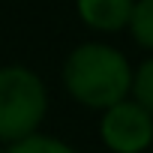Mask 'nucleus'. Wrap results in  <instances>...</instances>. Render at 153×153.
Returning <instances> with one entry per match:
<instances>
[{
    "label": "nucleus",
    "mask_w": 153,
    "mask_h": 153,
    "mask_svg": "<svg viewBox=\"0 0 153 153\" xmlns=\"http://www.w3.org/2000/svg\"><path fill=\"white\" fill-rule=\"evenodd\" d=\"M63 84L75 102L105 111L129 96L132 66L117 48L105 42H84L63 60Z\"/></svg>",
    "instance_id": "nucleus-1"
},
{
    "label": "nucleus",
    "mask_w": 153,
    "mask_h": 153,
    "mask_svg": "<svg viewBox=\"0 0 153 153\" xmlns=\"http://www.w3.org/2000/svg\"><path fill=\"white\" fill-rule=\"evenodd\" d=\"M48 111V90L27 66H0V141L15 144L36 135Z\"/></svg>",
    "instance_id": "nucleus-2"
},
{
    "label": "nucleus",
    "mask_w": 153,
    "mask_h": 153,
    "mask_svg": "<svg viewBox=\"0 0 153 153\" xmlns=\"http://www.w3.org/2000/svg\"><path fill=\"white\" fill-rule=\"evenodd\" d=\"M99 135L111 153H144L153 144V114L126 96L102 111Z\"/></svg>",
    "instance_id": "nucleus-3"
},
{
    "label": "nucleus",
    "mask_w": 153,
    "mask_h": 153,
    "mask_svg": "<svg viewBox=\"0 0 153 153\" xmlns=\"http://www.w3.org/2000/svg\"><path fill=\"white\" fill-rule=\"evenodd\" d=\"M135 0H75L78 18L99 33H117L123 27H129V15H132Z\"/></svg>",
    "instance_id": "nucleus-4"
},
{
    "label": "nucleus",
    "mask_w": 153,
    "mask_h": 153,
    "mask_svg": "<svg viewBox=\"0 0 153 153\" xmlns=\"http://www.w3.org/2000/svg\"><path fill=\"white\" fill-rule=\"evenodd\" d=\"M129 30L141 48L153 51V0H135L129 15Z\"/></svg>",
    "instance_id": "nucleus-5"
},
{
    "label": "nucleus",
    "mask_w": 153,
    "mask_h": 153,
    "mask_svg": "<svg viewBox=\"0 0 153 153\" xmlns=\"http://www.w3.org/2000/svg\"><path fill=\"white\" fill-rule=\"evenodd\" d=\"M3 153H78L75 147H69L66 141H60V138H51V135H30V138H24V141H15V144H9Z\"/></svg>",
    "instance_id": "nucleus-6"
},
{
    "label": "nucleus",
    "mask_w": 153,
    "mask_h": 153,
    "mask_svg": "<svg viewBox=\"0 0 153 153\" xmlns=\"http://www.w3.org/2000/svg\"><path fill=\"white\" fill-rule=\"evenodd\" d=\"M132 99L138 105H144L153 114V57H147L135 72H132Z\"/></svg>",
    "instance_id": "nucleus-7"
},
{
    "label": "nucleus",
    "mask_w": 153,
    "mask_h": 153,
    "mask_svg": "<svg viewBox=\"0 0 153 153\" xmlns=\"http://www.w3.org/2000/svg\"><path fill=\"white\" fill-rule=\"evenodd\" d=\"M0 153H3V147H0Z\"/></svg>",
    "instance_id": "nucleus-8"
}]
</instances>
